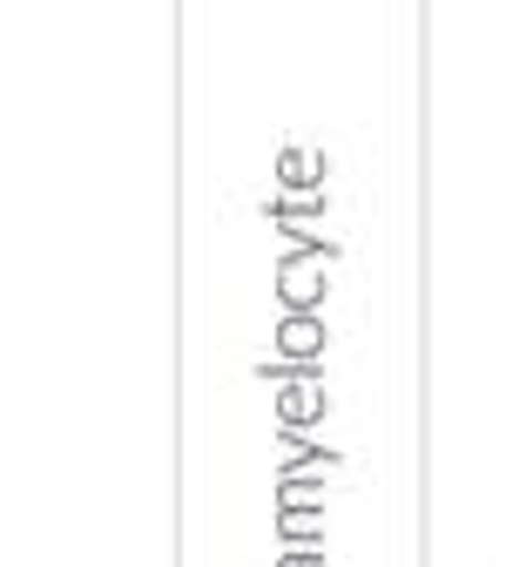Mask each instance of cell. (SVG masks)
Here are the masks:
<instances>
[{
	"label": "cell",
	"instance_id": "6da1fadb",
	"mask_svg": "<svg viewBox=\"0 0 526 567\" xmlns=\"http://www.w3.org/2000/svg\"><path fill=\"white\" fill-rule=\"evenodd\" d=\"M324 399H318V379H297L283 399H277V419H283V433H305V425H318Z\"/></svg>",
	"mask_w": 526,
	"mask_h": 567
},
{
	"label": "cell",
	"instance_id": "7a4b0ae2",
	"mask_svg": "<svg viewBox=\"0 0 526 567\" xmlns=\"http://www.w3.org/2000/svg\"><path fill=\"white\" fill-rule=\"evenodd\" d=\"M318 338H324L318 318H290V324L277 331V344H283V359H290V365H311V359H318Z\"/></svg>",
	"mask_w": 526,
	"mask_h": 567
},
{
	"label": "cell",
	"instance_id": "3957f363",
	"mask_svg": "<svg viewBox=\"0 0 526 567\" xmlns=\"http://www.w3.org/2000/svg\"><path fill=\"white\" fill-rule=\"evenodd\" d=\"M277 567H324V554H318V547H290Z\"/></svg>",
	"mask_w": 526,
	"mask_h": 567
}]
</instances>
